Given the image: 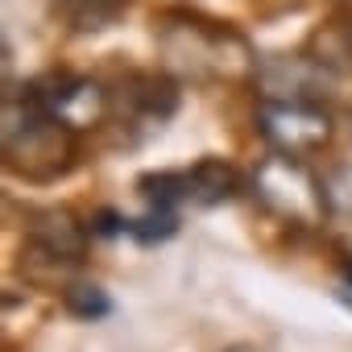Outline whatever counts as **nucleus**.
I'll list each match as a JSON object with an SVG mask.
<instances>
[{"label":"nucleus","instance_id":"obj_1","mask_svg":"<svg viewBox=\"0 0 352 352\" xmlns=\"http://www.w3.org/2000/svg\"><path fill=\"white\" fill-rule=\"evenodd\" d=\"M253 191L261 195V204L270 212H278L282 220L290 224H315L323 220L327 212V199H323V179L302 166V157H290V153H274L257 166L253 174Z\"/></svg>","mask_w":352,"mask_h":352},{"label":"nucleus","instance_id":"obj_2","mask_svg":"<svg viewBox=\"0 0 352 352\" xmlns=\"http://www.w3.org/2000/svg\"><path fill=\"white\" fill-rule=\"evenodd\" d=\"M257 129L274 145V153L311 157L331 141V112L323 104H261Z\"/></svg>","mask_w":352,"mask_h":352},{"label":"nucleus","instance_id":"obj_3","mask_svg":"<svg viewBox=\"0 0 352 352\" xmlns=\"http://www.w3.org/2000/svg\"><path fill=\"white\" fill-rule=\"evenodd\" d=\"M141 191L149 204H199V208H212V204H224L236 195V174L232 166L208 157L191 170H179V174H149L141 179Z\"/></svg>","mask_w":352,"mask_h":352},{"label":"nucleus","instance_id":"obj_4","mask_svg":"<svg viewBox=\"0 0 352 352\" xmlns=\"http://www.w3.org/2000/svg\"><path fill=\"white\" fill-rule=\"evenodd\" d=\"M257 87L265 104H319L327 91V71L302 54H274L257 67Z\"/></svg>","mask_w":352,"mask_h":352},{"label":"nucleus","instance_id":"obj_5","mask_svg":"<svg viewBox=\"0 0 352 352\" xmlns=\"http://www.w3.org/2000/svg\"><path fill=\"white\" fill-rule=\"evenodd\" d=\"M34 96H38L42 112L63 129H91V124H100V116L108 108L104 87L91 79H58L50 87H34Z\"/></svg>","mask_w":352,"mask_h":352},{"label":"nucleus","instance_id":"obj_6","mask_svg":"<svg viewBox=\"0 0 352 352\" xmlns=\"http://www.w3.org/2000/svg\"><path fill=\"white\" fill-rule=\"evenodd\" d=\"M166 34L187 42V50H166V54L174 58V67H183L191 75H220L228 67V46H241V38H232L228 30H208V25H195V21L174 25Z\"/></svg>","mask_w":352,"mask_h":352},{"label":"nucleus","instance_id":"obj_7","mask_svg":"<svg viewBox=\"0 0 352 352\" xmlns=\"http://www.w3.org/2000/svg\"><path fill=\"white\" fill-rule=\"evenodd\" d=\"M34 245L46 249V253H54V257H67V261H79V257H83V232H79V224H75L71 216H63V212H50V216L34 228Z\"/></svg>","mask_w":352,"mask_h":352},{"label":"nucleus","instance_id":"obj_8","mask_svg":"<svg viewBox=\"0 0 352 352\" xmlns=\"http://www.w3.org/2000/svg\"><path fill=\"white\" fill-rule=\"evenodd\" d=\"M129 0H63V13L75 30H108L120 13H124Z\"/></svg>","mask_w":352,"mask_h":352},{"label":"nucleus","instance_id":"obj_9","mask_svg":"<svg viewBox=\"0 0 352 352\" xmlns=\"http://www.w3.org/2000/svg\"><path fill=\"white\" fill-rule=\"evenodd\" d=\"M129 232H133L137 241L153 245V241H166V236H174V232H179V216H174L170 208H162V204H153V212H149V216H141V220H129Z\"/></svg>","mask_w":352,"mask_h":352},{"label":"nucleus","instance_id":"obj_10","mask_svg":"<svg viewBox=\"0 0 352 352\" xmlns=\"http://www.w3.org/2000/svg\"><path fill=\"white\" fill-rule=\"evenodd\" d=\"M323 199H327V212L352 216V162L336 166L327 179H323Z\"/></svg>","mask_w":352,"mask_h":352},{"label":"nucleus","instance_id":"obj_11","mask_svg":"<svg viewBox=\"0 0 352 352\" xmlns=\"http://www.w3.org/2000/svg\"><path fill=\"white\" fill-rule=\"evenodd\" d=\"M67 307L75 311V315H83V319H100V315H108V294L100 290V286H71L67 290Z\"/></svg>","mask_w":352,"mask_h":352}]
</instances>
